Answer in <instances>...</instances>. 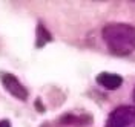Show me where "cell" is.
<instances>
[{"mask_svg":"<svg viewBox=\"0 0 135 127\" xmlns=\"http://www.w3.org/2000/svg\"><path fill=\"white\" fill-rule=\"evenodd\" d=\"M103 40L115 55H129L135 51V26L129 23H109L103 28Z\"/></svg>","mask_w":135,"mask_h":127,"instance_id":"obj_1","label":"cell"},{"mask_svg":"<svg viewBox=\"0 0 135 127\" xmlns=\"http://www.w3.org/2000/svg\"><path fill=\"white\" fill-rule=\"evenodd\" d=\"M106 127H135V107L121 106L110 113Z\"/></svg>","mask_w":135,"mask_h":127,"instance_id":"obj_2","label":"cell"},{"mask_svg":"<svg viewBox=\"0 0 135 127\" xmlns=\"http://www.w3.org/2000/svg\"><path fill=\"white\" fill-rule=\"evenodd\" d=\"M2 84L6 89V92H9L17 100L25 101L26 98H28L26 87L18 81V78L16 75H12V74H2Z\"/></svg>","mask_w":135,"mask_h":127,"instance_id":"obj_3","label":"cell"},{"mask_svg":"<svg viewBox=\"0 0 135 127\" xmlns=\"http://www.w3.org/2000/svg\"><path fill=\"white\" fill-rule=\"evenodd\" d=\"M97 83L100 86H103L104 89L108 90H115L120 86L123 84V78L117 74H108V72H103L97 77Z\"/></svg>","mask_w":135,"mask_h":127,"instance_id":"obj_4","label":"cell"},{"mask_svg":"<svg viewBox=\"0 0 135 127\" xmlns=\"http://www.w3.org/2000/svg\"><path fill=\"white\" fill-rule=\"evenodd\" d=\"M51 40H52L51 34L43 28L42 25H38V28H37V46L42 48L43 44H46V43L51 42Z\"/></svg>","mask_w":135,"mask_h":127,"instance_id":"obj_5","label":"cell"},{"mask_svg":"<svg viewBox=\"0 0 135 127\" xmlns=\"http://www.w3.org/2000/svg\"><path fill=\"white\" fill-rule=\"evenodd\" d=\"M0 127H11V123L8 119H3V121H0Z\"/></svg>","mask_w":135,"mask_h":127,"instance_id":"obj_6","label":"cell"},{"mask_svg":"<svg viewBox=\"0 0 135 127\" xmlns=\"http://www.w3.org/2000/svg\"><path fill=\"white\" fill-rule=\"evenodd\" d=\"M134 96H135V92H134Z\"/></svg>","mask_w":135,"mask_h":127,"instance_id":"obj_7","label":"cell"}]
</instances>
